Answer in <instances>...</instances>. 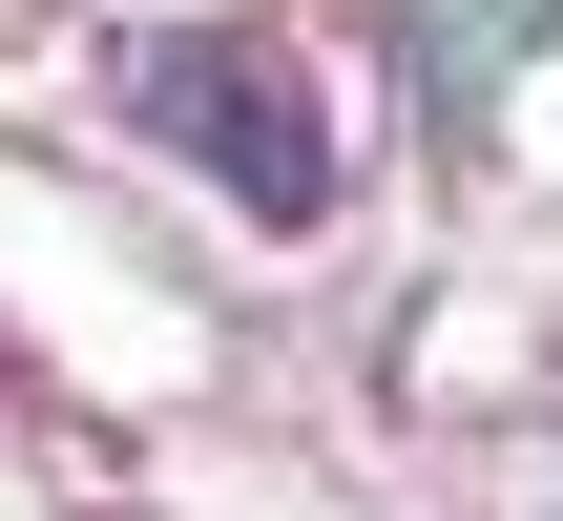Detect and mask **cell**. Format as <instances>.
I'll return each instance as SVG.
<instances>
[{"mask_svg": "<svg viewBox=\"0 0 563 521\" xmlns=\"http://www.w3.org/2000/svg\"><path fill=\"white\" fill-rule=\"evenodd\" d=\"M146 125L251 209V230H313L334 209V146H313V84L272 42H146Z\"/></svg>", "mask_w": 563, "mask_h": 521, "instance_id": "6da1fadb", "label": "cell"}]
</instances>
